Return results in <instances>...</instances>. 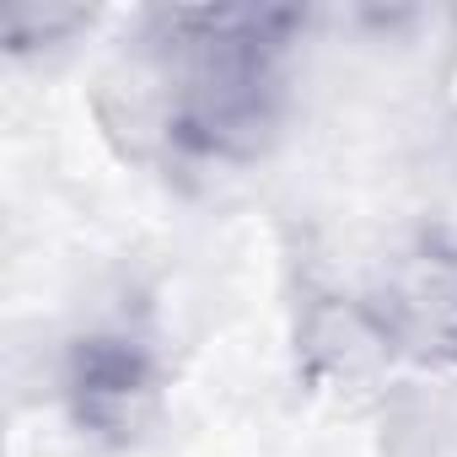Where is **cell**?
Segmentation results:
<instances>
[{
    "mask_svg": "<svg viewBox=\"0 0 457 457\" xmlns=\"http://www.w3.org/2000/svg\"><path fill=\"white\" fill-rule=\"evenodd\" d=\"M65 403L97 441H129L156 414V361L135 334H87L65 355Z\"/></svg>",
    "mask_w": 457,
    "mask_h": 457,
    "instance_id": "6da1fadb",
    "label": "cell"
},
{
    "mask_svg": "<svg viewBox=\"0 0 457 457\" xmlns=\"http://www.w3.org/2000/svg\"><path fill=\"white\" fill-rule=\"evenodd\" d=\"M387 334L457 350V253L425 248L387 280L382 339Z\"/></svg>",
    "mask_w": 457,
    "mask_h": 457,
    "instance_id": "7a4b0ae2",
    "label": "cell"
}]
</instances>
